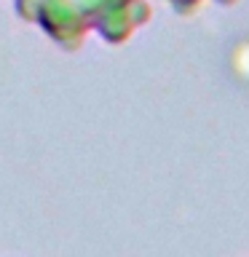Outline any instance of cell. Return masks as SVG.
Instances as JSON below:
<instances>
[{
  "label": "cell",
  "mask_w": 249,
  "mask_h": 257,
  "mask_svg": "<svg viewBox=\"0 0 249 257\" xmlns=\"http://www.w3.org/2000/svg\"><path fill=\"white\" fill-rule=\"evenodd\" d=\"M177 16H196L206 3H217V6H236L238 0H164Z\"/></svg>",
  "instance_id": "obj_2"
},
{
  "label": "cell",
  "mask_w": 249,
  "mask_h": 257,
  "mask_svg": "<svg viewBox=\"0 0 249 257\" xmlns=\"http://www.w3.org/2000/svg\"><path fill=\"white\" fill-rule=\"evenodd\" d=\"M14 11L70 54L91 32L107 46H123L153 16L148 0H14Z\"/></svg>",
  "instance_id": "obj_1"
}]
</instances>
